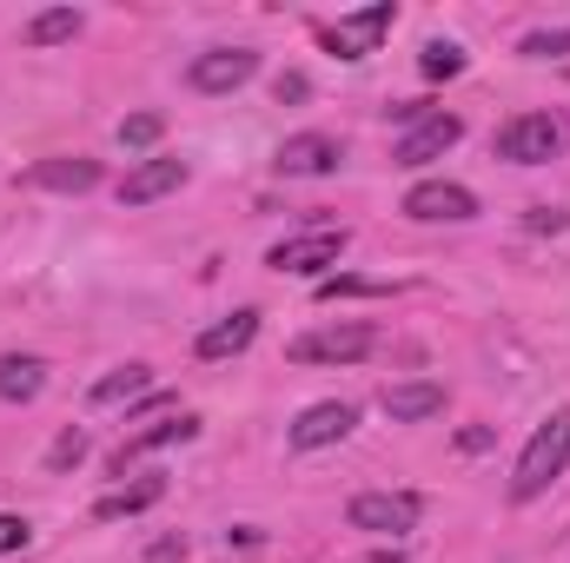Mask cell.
Segmentation results:
<instances>
[{
    "mask_svg": "<svg viewBox=\"0 0 570 563\" xmlns=\"http://www.w3.org/2000/svg\"><path fill=\"white\" fill-rule=\"evenodd\" d=\"M570 471V405H558L551 418L531 431V444L518 451V471H511V504H538L558 477Z\"/></svg>",
    "mask_w": 570,
    "mask_h": 563,
    "instance_id": "1",
    "label": "cell"
},
{
    "mask_svg": "<svg viewBox=\"0 0 570 563\" xmlns=\"http://www.w3.org/2000/svg\"><path fill=\"white\" fill-rule=\"evenodd\" d=\"M564 146H570V127L558 120V113H518V120H504V127H498L491 152H498V159H511V166H551Z\"/></svg>",
    "mask_w": 570,
    "mask_h": 563,
    "instance_id": "2",
    "label": "cell"
},
{
    "mask_svg": "<svg viewBox=\"0 0 570 563\" xmlns=\"http://www.w3.org/2000/svg\"><path fill=\"white\" fill-rule=\"evenodd\" d=\"M425 517V497L419 491H358L345 504V524L352 531H372V537H412Z\"/></svg>",
    "mask_w": 570,
    "mask_h": 563,
    "instance_id": "3",
    "label": "cell"
},
{
    "mask_svg": "<svg viewBox=\"0 0 570 563\" xmlns=\"http://www.w3.org/2000/svg\"><path fill=\"white\" fill-rule=\"evenodd\" d=\"M399 27V7L392 0H372V7H358V13H338L332 27H318V40L338 53V60H365V53H379V40Z\"/></svg>",
    "mask_w": 570,
    "mask_h": 563,
    "instance_id": "4",
    "label": "cell"
},
{
    "mask_svg": "<svg viewBox=\"0 0 570 563\" xmlns=\"http://www.w3.org/2000/svg\"><path fill=\"white\" fill-rule=\"evenodd\" d=\"M372 345H379V332H372L365 318H352V325H325V332L292 338L285 358H292V365H352V358H365Z\"/></svg>",
    "mask_w": 570,
    "mask_h": 563,
    "instance_id": "5",
    "label": "cell"
},
{
    "mask_svg": "<svg viewBox=\"0 0 570 563\" xmlns=\"http://www.w3.org/2000/svg\"><path fill=\"white\" fill-rule=\"evenodd\" d=\"M345 259V226L332 233V226H318V233H298V239H279L273 253H266V266L273 273H292V279H325V266H338Z\"/></svg>",
    "mask_w": 570,
    "mask_h": 563,
    "instance_id": "6",
    "label": "cell"
},
{
    "mask_svg": "<svg viewBox=\"0 0 570 563\" xmlns=\"http://www.w3.org/2000/svg\"><path fill=\"white\" fill-rule=\"evenodd\" d=\"M405 219H419V226H464V219H478V192L458 186V179H419L405 192Z\"/></svg>",
    "mask_w": 570,
    "mask_h": 563,
    "instance_id": "7",
    "label": "cell"
},
{
    "mask_svg": "<svg viewBox=\"0 0 570 563\" xmlns=\"http://www.w3.org/2000/svg\"><path fill=\"white\" fill-rule=\"evenodd\" d=\"M253 73H259V53H253V47H213V53H199V60L186 67L193 93H239Z\"/></svg>",
    "mask_w": 570,
    "mask_h": 563,
    "instance_id": "8",
    "label": "cell"
},
{
    "mask_svg": "<svg viewBox=\"0 0 570 563\" xmlns=\"http://www.w3.org/2000/svg\"><path fill=\"white\" fill-rule=\"evenodd\" d=\"M352 424H358V405H345V398H325V405H305L298 418H292V451H325V444H345L352 437Z\"/></svg>",
    "mask_w": 570,
    "mask_h": 563,
    "instance_id": "9",
    "label": "cell"
},
{
    "mask_svg": "<svg viewBox=\"0 0 570 563\" xmlns=\"http://www.w3.org/2000/svg\"><path fill=\"white\" fill-rule=\"evenodd\" d=\"M458 140H464V120L458 113H431V120H419L405 140L392 146V166H431V159H444Z\"/></svg>",
    "mask_w": 570,
    "mask_h": 563,
    "instance_id": "10",
    "label": "cell"
},
{
    "mask_svg": "<svg viewBox=\"0 0 570 563\" xmlns=\"http://www.w3.org/2000/svg\"><path fill=\"white\" fill-rule=\"evenodd\" d=\"M338 159H345V146L332 140V134H292L273 166H279L285 179H325V172H338Z\"/></svg>",
    "mask_w": 570,
    "mask_h": 563,
    "instance_id": "11",
    "label": "cell"
},
{
    "mask_svg": "<svg viewBox=\"0 0 570 563\" xmlns=\"http://www.w3.org/2000/svg\"><path fill=\"white\" fill-rule=\"evenodd\" d=\"M179 186H186V159H140L120 179V206H153V199H166Z\"/></svg>",
    "mask_w": 570,
    "mask_h": 563,
    "instance_id": "12",
    "label": "cell"
},
{
    "mask_svg": "<svg viewBox=\"0 0 570 563\" xmlns=\"http://www.w3.org/2000/svg\"><path fill=\"white\" fill-rule=\"evenodd\" d=\"M186 437H199V418H193V412H173V418L146 424V431H134V437L114 451V471L127 477V464H140L146 451H166V444H186Z\"/></svg>",
    "mask_w": 570,
    "mask_h": 563,
    "instance_id": "13",
    "label": "cell"
},
{
    "mask_svg": "<svg viewBox=\"0 0 570 563\" xmlns=\"http://www.w3.org/2000/svg\"><path fill=\"white\" fill-rule=\"evenodd\" d=\"M253 338H259V312H253V305H239L233 318H219V325H206L193 352H199L206 365H219V358H239V352H246Z\"/></svg>",
    "mask_w": 570,
    "mask_h": 563,
    "instance_id": "14",
    "label": "cell"
},
{
    "mask_svg": "<svg viewBox=\"0 0 570 563\" xmlns=\"http://www.w3.org/2000/svg\"><path fill=\"white\" fill-rule=\"evenodd\" d=\"M385 418L392 424H425L444 412V385H431V378H412V385H385Z\"/></svg>",
    "mask_w": 570,
    "mask_h": 563,
    "instance_id": "15",
    "label": "cell"
},
{
    "mask_svg": "<svg viewBox=\"0 0 570 563\" xmlns=\"http://www.w3.org/2000/svg\"><path fill=\"white\" fill-rule=\"evenodd\" d=\"M27 186H40V192H94L100 159H40V166H27Z\"/></svg>",
    "mask_w": 570,
    "mask_h": 563,
    "instance_id": "16",
    "label": "cell"
},
{
    "mask_svg": "<svg viewBox=\"0 0 570 563\" xmlns=\"http://www.w3.org/2000/svg\"><path fill=\"white\" fill-rule=\"evenodd\" d=\"M40 392H47V358L7 352V358H0V398H7V405H33Z\"/></svg>",
    "mask_w": 570,
    "mask_h": 563,
    "instance_id": "17",
    "label": "cell"
},
{
    "mask_svg": "<svg viewBox=\"0 0 570 563\" xmlns=\"http://www.w3.org/2000/svg\"><path fill=\"white\" fill-rule=\"evenodd\" d=\"M166 497V484L159 477H140V484H127V491H107L100 504H94V517L100 524H120V517H140V511H153Z\"/></svg>",
    "mask_w": 570,
    "mask_h": 563,
    "instance_id": "18",
    "label": "cell"
},
{
    "mask_svg": "<svg viewBox=\"0 0 570 563\" xmlns=\"http://www.w3.org/2000/svg\"><path fill=\"white\" fill-rule=\"evenodd\" d=\"M80 27H87L80 7H47V13H33V20L20 27V40H27V47H60V40H73Z\"/></svg>",
    "mask_w": 570,
    "mask_h": 563,
    "instance_id": "19",
    "label": "cell"
},
{
    "mask_svg": "<svg viewBox=\"0 0 570 563\" xmlns=\"http://www.w3.org/2000/svg\"><path fill=\"white\" fill-rule=\"evenodd\" d=\"M146 385H153V365H120V372H107L94 385V405H134Z\"/></svg>",
    "mask_w": 570,
    "mask_h": 563,
    "instance_id": "20",
    "label": "cell"
},
{
    "mask_svg": "<svg viewBox=\"0 0 570 563\" xmlns=\"http://www.w3.org/2000/svg\"><path fill=\"white\" fill-rule=\"evenodd\" d=\"M419 73L425 80H458L464 73V47L458 40H431L425 53H419Z\"/></svg>",
    "mask_w": 570,
    "mask_h": 563,
    "instance_id": "21",
    "label": "cell"
},
{
    "mask_svg": "<svg viewBox=\"0 0 570 563\" xmlns=\"http://www.w3.org/2000/svg\"><path fill=\"white\" fill-rule=\"evenodd\" d=\"M518 53H524V60H564L570 53V27H538V33H524Z\"/></svg>",
    "mask_w": 570,
    "mask_h": 563,
    "instance_id": "22",
    "label": "cell"
},
{
    "mask_svg": "<svg viewBox=\"0 0 570 563\" xmlns=\"http://www.w3.org/2000/svg\"><path fill=\"white\" fill-rule=\"evenodd\" d=\"M80 457H87V431H60L53 451H47V471H73Z\"/></svg>",
    "mask_w": 570,
    "mask_h": 563,
    "instance_id": "23",
    "label": "cell"
},
{
    "mask_svg": "<svg viewBox=\"0 0 570 563\" xmlns=\"http://www.w3.org/2000/svg\"><path fill=\"white\" fill-rule=\"evenodd\" d=\"M159 134H166L159 113H127V120H120V146H153Z\"/></svg>",
    "mask_w": 570,
    "mask_h": 563,
    "instance_id": "24",
    "label": "cell"
},
{
    "mask_svg": "<svg viewBox=\"0 0 570 563\" xmlns=\"http://www.w3.org/2000/svg\"><path fill=\"white\" fill-rule=\"evenodd\" d=\"M379 292H392V285H379V279H318V298H379Z\"/></svg>",
    "mask_w": 570,
    "mask_h": 563,
    "instance_id": "25",
    "label": "cell"
},
{
    "mask_svg": "<svg viewBox=\"0 0 570 563\" xmlns=\"http://www.w3.org/2000/svg\"><path fill=\"white\" fill-rule=\"evenodd\" d=\"M27 537H33V524L7 511V517H0V557H7V551H27Z\"/></svg>",
    "mask_w": 570,
    "mask_h": 563,
    "instance_id": "26",
    "label": "cell"
},
{
    "mask_svg": "<svg viewBox=\"0 0 570 563\" xmlns=\"http://www.w3.org/2000/svg\"><path fill=\"white\" fill-rule=\"evenodd\" d=\"M186 557V537H159L153 551H146V563H179Z\"/></svg>",
    "mask_w": 570,
    "mask_h": 563,
    "instance_id": "27",
    "label": "cell"
},
{
    "mask_svg": "<svg viewBox=\"0 0 570 563\" xmlns=\"http://www.w3.org/2000/svg\"><path fill=\"white\" fill-rule=\"evenodd\" d=\"M273 93H279V107H285V100H305V80H298V73H279V87H273Z\"/></svg>",
    "mask_w": 570,
    "mask_h": 563,
    "instance_id": "28",
    "label": "cell"
},
{
    "mask_svg": "<svg viewBox=\"0 0 570 563\" xmlns=\"http://www.w3.org/2000/svg\"><path fill=\"white\" fill-rule=\"evenodd\" d=\"M531 226H538V233H564V213H551V206H538V213H531Z\"/></svg>",
    "mask_w": 570,
    "mask_h": 563,
    "instance_id": "29",
    "label": "cell"
}]
</instances>
